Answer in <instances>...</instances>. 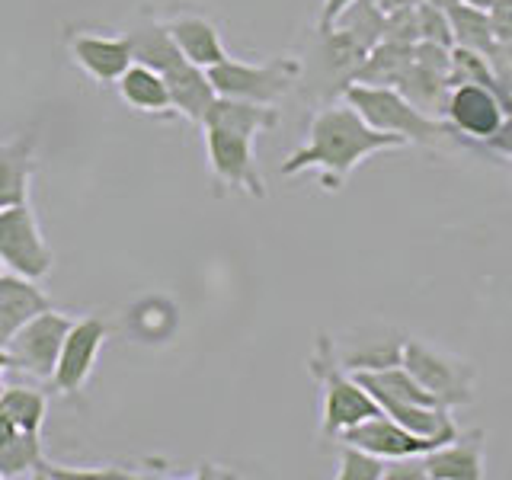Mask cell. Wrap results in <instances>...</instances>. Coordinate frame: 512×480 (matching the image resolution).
Masks as SVG:
<instances>
[{"mask_svg":"<svg viewBox=\"0 0 512 480\" xmlns=\"http://www.w3.org/2000/svg\"><path fill=\"white\" fill-rule=\"evenodd\" d=\"M410 148L404 138L378 132L368 125L346 100H330L317 106L308 125V141L282 164V176H295L304 170L320 173V186L327 192H340L359 164L381 151Z\"/></svg>","mask_w":512,"mask_h":480,"instance_id":"1","label":"cell"},{"mask_svg":"<svg viewBox=\"0 0 512 480\" xmlns=\"http://www.w3.org/2000/svg\"><path fill=\"white\" fill-rule=\"evenodd\" d=\"M308 372L320 388V439L336 442L340 432L381 410L375 404V397L356 381V375L346 372L340 359H336L330 333H317L314 352L308 359Z\"/></svg>","mask_w":512,"mask_h":480,"instance_id":"2","label":"cell"},{"mask_svg":"<svg viewBox=\"0 0 512 480\" xmlns=\"http://www.w3.org/2000/svg\"><path fill=\"white\" fill-rule=\"evenodd\" d=\"M340 100H346L378 132L397 135L407 144H442L445 138H452L442 119L420 112L397 87L349 84Z\"/></svg>","mask_w":512,"mask_h":480,"instance_id":"3","label":"cell"},{"mask_svg":"<svg viewBox=\"0 0 512 480\" xmlns=\"http://www.w3.org/2000/svg\"><path fill=\"white\" fill-rule=\"evenodd\" d=\"M368 48L356 42L343 29H314V39L308 45V55L301 58V80L304 96L314 103H330L340 100L343 90L356 80L359 64L365 61Z\"/></svg>","mask_w":512,"mask_h":480,"instance_id":"4","label":"cell"},{"mask_svg":"<svg viewBox=\"0 0 512 480\" xmlns=\"http://www.w3.org/2000/svg\"><path fill=\"white\" fill-rule=\"evenodd\" d=\"M205 77L218 96H234V100H247V103L279 106L285 96L298 87L301 58L279 55V58H269L263 64H253V61H237L228 55L221 64L205 68Z\"/></svg>","mask_w":512,"mask_h":480,"instance_id":"5","label":"cell"},{"mask_svg":"<svg viewBox=\"0 0 512 480\" xmlns=\"http://www.w3.org/2000/svg\"><path fill=\"white\" fill-rule=\"evenodd\" d=\"M400 365H404L407 372L420 381L432 397H436L439 407L458 410V407L474 404L477 368L471 359L455 356V352H445L439 346L420 340V336H407Z\"/></svg>","mask_w":512,"mask_h":480,"instance_id":"6","label":"cell"},{"mask_svg":"<svg viewBox=\"0 0 512 480\" xmlns=\"http://www.w3.org/2000/svg\"><path fill=\"white\" fill-rule=\"evenodd\" d=\"M205 135V157L212 180L218 183V196H228L231 189L244 192L250 199H266V180L256 164L253 135H240L221 125H199Z\"/></svg>","mask_w":512,"mask_h":480,"instance_id":"7","label":"cell"},{"mask_svg":"<svg viewBox=\"0 0 512 480\" xmlns=\"http://www.w3.org/2000/svg\"><path fill=\"white\" fill-rule=\"evenodd\" d=\"M0 263L7 272L32 282L45 279L55 266V256L45 244L29 202L0 208Z\"/></svg>","mask_w":512,"mask_h":480,"instance_id":"8","label":"cell"},{"mask_svg":"<svg viewBox=\"0 0 512 480\" xmlns=\"http://www.w3.org/2000/svg\"><path fill=\"white\" fill-rule=\"evenodd\" d=\"M68 330H71V317L55 308H45L36 317H29L4 346L10 356V368L26 372L39 381H48L55 372L58 352Z\"/></svg>","mask_w":512,"mask_h":480,"instance_id":"9","label":"cell"},{"mask_svg":"<svg viewBox=\"0 0 512 480\" xmlns=\"http://www.w3.org/2000/svg\"><path fill=\"white\" fill-rule=\"evenodd\" d=\"M506 109L496 100L493 87L487 84H455L448 87L445 106H442V122L448 125L452 138L474 148L477 141L496 132V125L503 122Z\"/></svg>","mask_w":512,"mask_h":480,"instance_id":"10","label":"cell"},{"mask_svg":"<svg viewBox=\"0 0 512 480\" xmlns=\"http://www.w3.org/2000/svg\"><path fill=\"white\" fill-rule=\"evenodd\" d=\"M109 336V327L103 317H80L71 320V330L64 336L61 352H58V362H55V372L48 378L52 391L58 394H77L80 388L87 384V378L93 375V365L100 359V349Z\"/></svg>","mask_w":512,"mask_h":480,"instance_id":"11","label":"cell"},{"mask_svg":"<svg viewBox=\"0 0 512 480\" xmlns=\"http://www.w3.org/2000/svg\"><path fill=\"white\" fill-rule=\"evenodd\" d=\"M407 333L388 324H362L356 330L343 333L340 340H333L336 359L346 372H378V368L397 365L404 356Z\"/></svg>","mask_w":512,"mask_h":480,"instance_id":"12","label":"cell"},{"mask_svg":"<svg viewBox=\"0 0 512 480\" xmlns=\"http://www.w3.org/2000/svg\"><path fill=\"white\" fill-rule=\"evenodd\" d=\"M336 442H349V445H359L365 452H372L384 461H394V458H410V455H426L432 452L439 442L436 439H423V436H413L410 429H404L397 420H391L388 413L378 410L372 413L368 420L349 426L346 432H340Z\"/></svg>","mask_w":512,"mask_h":480,"instance_id":"13","label":"cell"},{"mask_svg":"<svg viewBox=\"0 0 512 480\" xmlns=\"http://www.w3.org/2000/svg\"><path fill=\"white\" fill-rule=\"evenodd\" d=\"M68 52L74 64L84 71L93 84L109 87L125 74L132 64V48L125 36H103V32H71Z\"/></svg>","mask_w":512,"mask_h":480,"instance_id":"14","label":"cell"},{"mask_svg":"<svg viewBox=\"0 0 512 480\" xmlns=\"http://www.w3.org/2000/svg\"><path fill=\"white\" fill-rule=\"evenodd\" d=\"M484 429H461L455 439L436 445L423 455L429 480H484L487 461H484Z\"/></svg>","mask_w":512,"mask_h":480,"instance_id":"15","label":"cell"},{"mask_svg":"<svg viewBox=\"0 0 512 480\" xmlns=\"http://www.w3.org/2000/svg\"><path fill=\"white\" fill-rule=\"evenodd\" d=\"M164 23L170 29V39L183 52V58L196 64V68L205 71V68H212V64H221L224 58H228L221 29L208 20V16L183 10V13H173Z\"/></svg>","mask_w":512,"mask_h":480,"instance_id":"16","label":"cell"},{"mask_svg":"<svg viewBox=\"0 0 512 480\" xmlns=\"http://www.w3.org/2000/svg\"><path fill=\"white\" fill-rule=\"evenodd\" d=\"M125 39H128V48H132V61L144 64V68H151L157 74H167L176 64L186 61L180 48H176V42L170 39L167 23L160 20V16H154V10L148 7H141L138 20L128 26Z\"/></svg>","mask_w":512,"mask_h":480,"instance_id":"17","label":"cell"},{"mask_svg":"<svg viewBox=\"0 0 512 480\" xmlns=\"http://www.w3.org/2000/svg\"><path fill=\"white\" fill-rule=\"evenodd\" d=\"M45 308H52V301L36 282L7 269L0 272V346H7L10 336Z\"/></svg>","mask_w":512,"mask_h":480,"instance_id":"18","label":"cell"},{"mask_svg":"<svg viewBox=\"0 0 512 480\" xmlns=\"http://www.w3.org/2000/svg\"><path fill=\"white\" fill-rule=\"evenodd\" d=\"M199 125H221V128H231V132L256 138V135H263V132H269V128L279 125V109L215 93V100L208 103V109H205V116H202Z\"/></svg>","mask_w":512,"mask_h":480,"instance_id":"19","label":"cell"},{"mask_svg":"<svg viewBox=\"0 0 512 480\" xmlns=\"http://www.w3.org/2000/svg\"><path fill=\"white\" fill-rule=\"evenodd\" d=\"M116 87H119V96L128 109L144 112V116H176L173 103H170L167 80L138 61L128 64L125 74L116 80Z\"/></svg>","mask_w":512,"mask_h":480,"instance_id":"20","label":"cell"},{"mask_svg":"<svg viewBox=\"0 0 512 480\" xmlns=\"http://www.w3.org/2000/svg\"><path fill=\"white\" fill-rule=\"evenodd\" d=\"M36 173L32 138L0 141V208L29 202V183Z\"/></svg>","mask_w":512,"mask_h":480,"instance_id":"21","label":"cell"},{"mask_svg":"<svg viewBox=\"0 0 512 480\" xmlns=\"http://www.w3.org/2000/svg\"><path fill=\"white\" fill-rule=\"evenodd\" d=\"M167 80V90H170V103H173V112L176 116H183L189 122H202L208 103L215 100V90L208 84V77L202 68H196L192 61H183L176 64L173 71L160 74Z\"/></svg>","mask_w":512,"mask_h":480,"instance_id":"22","label":"cell"},{"mask_svg":"<svg viewBox=\"0 0 512 480\" xmlns=\"http://www.w3.org/2000/svg\"><path fill=\"white\" fill-rule=\"evenodd\" d=\"M410 64H413V45L381 39L378 45L368 48V55L359 64L356 80H352V84H365V87H397L400 80H404Z\"/></svg>","mask_w":512,"mask_h":480,"instance_id":"23","label":"cell"},{"mask_svg":"<svg viewBox=\"0 0 512 480\" xmlns=\"http://www.w3.org/2000/svg\"><path fill=\"white\" fill-rule=\"evenodd\" d=\"M42 452V439L39 432H16L13 439L0 445V477L13 480V477H39V468L45 464Z\"/></svg>","mask_w":512,"mask_h":480,"instance_id":"24","label":"cell"},{"mask_svg":"<svg viewBox=\"0 0 512 480\" xmlns=\"http://www.w3.org/2000/svg\"><path fill=\"white\" fill-rule=\"evenodd\" d=\"M448 23H452V39H455L458 48H471V52H480V55L493 52L496 39H493L487 10L452 4V7H448Z\"/></svg>","mask_w":512,"mask_h":480,"instance_id":"25","label":"cell"},{"mask_svg":"<svg viewBox=\"0 0 512 480\" xmlns=\"http://www.w3.org/2000/svg\"><path fill=\"white\" fill-rule=\"evenodd\" d=\"M0 407L7 410V416L16 423V429L39 432L42 423H45L48 397H45V391L23 388V384H13V388L0 391Z\"/></svg>","mask_w":512,"mask_h":480,"instance_id":"26","label":"cell"},{"mask_svg":"<svg viewBox=\"0 0 512 480\" xmlns=\"http://www.w3.org/2000/svg\"><path fill=\"white\" fill-rule=\"evenodd\" d=\"M333 26L349 32V36L356 42H362L365 48H372L384 36V13L372 4V0H352Z\"/></svg>","mask_w":512,"mask_h":480,"instance_id":"27","label":"cell"},{"mask_svg":"<svg viewBox=\"0 0 512 480\" xmlns=\"http://www.w3.org/2000/svg\"><path fill=\"white\" fill-rule=\"evenodd\" d=\"M336 445H340L336 480H384V458L349 442H336Z\"/></svg>","mask_w":512,"mask_h":480,"instance_id":"28","label":"cell"},{"mask_svg":"<svg viewBox=\"0 0 512 480\" xmlns=\"http://www.w3.org/2000/svg\"><path fill=\"white\" fill-rule=\"evenodd\" d=\"M455 84H493L487 55L471 52V48L452 45V68H448V87Z\"/></svg>","mask_w":512,"mask_h":480,"instance_id":"29","label":"cell"},{"mask_svg":"<svg viewBox=\"0 0 512 480\" xmlns=\"http://www.w3.org/2000/svg\"><path fill=\"white\" fill-rule=\"evenodd\" d=\"M416 23H420V42H436V45H448V48L455 45L448 10L420 0V4H416Z\"/></svg>","mask_w":512,"mask_h":480,"instance_id":"30","label":"cell"},{"mask_svg":"<svg viewBox=\"0 0 512 480\" xmlns=\"http://www.w3.org/2000/svg\"><path fill=\"white\" fill-rule=\"evenodd\" d=\"M477 151H484L490 157H503V160H512V112H506L503 122L496 125V132L487 135L484 141L474 144Z\"/></svg>","mask_w":512,"mask_h":480,"instance_id":"31","label":"cell"},{"mask_svg":"<svg viewBox=\"0 0 512 480\" xmlns=\"http://www.w3.org/2000/svg\"><path fill=\"white\" fill-rule=\"evenodd\" d=\"M384 480H429L423 455L384 461Z\"/></svg>","mask_w":512,"mask_h":480,"instance_id":"32","label":"cell"},{"mask_svg":"<svg viewBox=\"0 0 512 480\" xmlns=\"http://www.w3.org/2000/svg\"><path fill=\"white\" fill-rule=\"evenodd\" d=\"M487 16H490L493 39L500 45L512 48V0H493V7L487 10Z\"/></svg>","mask_w":512,"mask_h":480,"instance_id":"33","label":"cell"},{"mask_svg":"<svg viewBox=\"0 0 512 480\" xmlns=\"http://www.w3.org/2000/svg\"><path fill=\"white\" fill-rule=\"evenodd\" d=\"M352 4V0H324V7H320V16H317V29H330L336 20H340V13Z\"/></svg>","mask_w":512,"mask_h":480,"instance_id":"34","label":"cell"},{"mask_svg":"<svg viewBox=\"0 0 512 480\" xmlns=\"http://www.w3.org/2000/svg\"><path fill=\"white\" fill-rule=\"evenodd\" d=\"M372 4L388 16V13H397V10H407V7H416L420 0H372Z\"/></svg>","mask_w":512,"mask_h":480,"instance_id":"35","label":"cell"},{"mask_svg":"<svg viewBox=\"0 0 512 480\" xmlns=\"http://www.w3.org/2000/svg\"><path fill=\"white\" fill-rule=\"evenodd\" d=\"M16 432H20V429H16V423H13L10 416H7V410L0 407V445H4L7 439H13Z\"/></svg>","mask_w":512,"mask_h":480,"instance_id":"36","label":"cell"},{"mask_svg":"<svg viewBox=\"0 0 512 480\" xmlns=\"http://www.w3.org/2000/svg\"><path fill=\"white\" fill-rule=\"evenodd\" d=\"M7 368H10V356H7V349L0 346V391L7 388V384H4V372H7Z\"/></svg>","mask_w":512,"mask_h":480,"instance_id":"37","label":"cell"},{"mask_svg":"<svg viewBox=\"0 0 512 480\" xmlns=\"http://www.w3.org/2000/svg\"><path fill=\"white\" fill-rule=\"evenodd\" d=\"M458 4L474 7V10H490V7H493V0H458Z\"/></svg>","mask_w":512,"mask_h":480,"instance_id":"38","label":"cell"},{"mask_svg":"<svg viewBox=\"0 0 512 480\" xmlns=\"http://www.w3.org/2000/svg\"><path fill=\"white\" fill-rule=\"evenodd\" d=\"M0 272H4V263H0Z\"/></svg>","mask_w":512,"mask_h":480,"instance_id":"39","label":"cell"},{"mask_svg":"<svg viewBox=\"0 0 512 480\" xmlns=\"http://www.w3.org/2000/svg\"><path fill=\"white\" fill-rule=\"evenodd\" d=\"M509 164H512V160H509Z\"/></svg>","mask_w":512,"mask_h":480,"instance_id":"40","label":"cell"}]
</instances>
